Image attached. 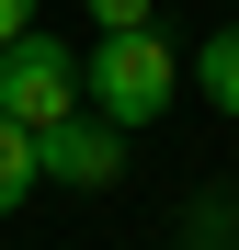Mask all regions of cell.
Returning <instances> with one entry per match:
<instances>
[{"label": "cell", "instance_id": "obj_1", "mask_svg": "<svg viewBox=\"0 0 239 250\" xmlns=\"http://www.w3.org/2000/svg\"><path fill=\"white\" fill-rule=\"evenodd\" d=\"M171 91H182V57L159 46V23H137V34H103V46L80 57V114H103L114 137L159 125V114H171Z\"/></svg>", "mask_w": 239, "mask_h": 250}, {"label": "cell", "instance_id": "obj_2", "mask_svg": "<svg viewBox=\"0 0 239 250\" xmlns=\"http://www.w3.org/2000/svg\"><path fill=\"white\" fill-rule=\"evenodd\" d=\"M0 114H12L23 137H46V125L80 114V57L57 34H12V46H0Z\"/></svg>", "mask_w": 239, "mask_h": 250}, {"label": "cell", "instance_id": "obj_3", "mask_svg": "<svg viewBox=\"0 0 239 250\" xmlns=\"http://www.w3.org/2000/svg\"><path fill=\"white\" fill-rule=\"evenodd\" d=\"M34 171L68 182V193H103L114 171H126V137H114L103 114H68V125H46V137H34Z\"/></svg>", "mask_w": 239, "mask_h": 250}, {"label": "cell", "instance_id": "obj_4", "mask_svg": "<svg viewBox=\"0 0 239 250\" xmlns=\"http://www.w3.org/2000/svg\"><path fill=\"white\" fill-rule=\"evenodd\" d=\"M194 91H205L217 114H239V23H228V34H205V46H194Z\"/></svg>", "mask_w": 239, "mask_h": 250}, {"label": "cell", "instance_id": "obj_5", "mask_svg": "<svg viewBox=\"0 0 239 250\" xmlns=\"http://www.w3.org/2000/svg\"><path fill=\"white\" fill-rule=\"evenodd\" d=\"M34 182H46V171H34V137H23L12 114H0V216H12V205H23Z\"/></svg>", "mask_w": 239, "mask_h": 250}, {"label": "cell", "instance_id": "obj_6", "mask_svg": "<svg viewBox=\"0 0 239 250\" xmlns=\"http://www.w3.org/2000/svg\"><path fill=\"white\" fill-rule=\"evenodd\" d=\"M148 12H159V0H91V23H103V34H137Z\"/></svg>", "mask_w": 239, "mask_h": 250}, {"label": "cell", "instance_id": "obj_7", "mask_svg": "<svg viewBox=\"0 0 239 250\" xmlns=\"http://www.w3.org/2000/svg\"><path fill=\"white\" fill-rule=\"evenodd\" d=\"M12 34H34V0H0V46H12Z\"/></svg>", "mask_w": 239, "mask_h": 250}]
</instances>
